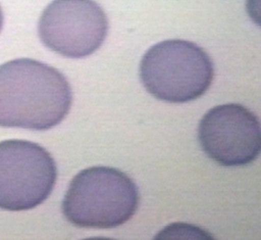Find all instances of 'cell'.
<instances>
[{
    "mask_svg": "<svg viewBox=\"0 0 261 240\" xmlns=\"http://www.w3.org/2000/svg\"><path fill=\"white\" fill-rule=\"evenodd\" d=\"M71 102L68 80L47 64L20 58L0 65V127L46 131L66 118Z\"/></svg>",
    "mask_w": 261,
    "mask_h": 240,
    "instance_id": "6da1fadb",
    "label": "cell"
},
{
    "mask_svg": "<svg viewBox=\"0 0 261 240\" xmlns=\"http://www.w3.org/2000/svg\"><path fill=\"white\" fill-rule=\"evenodd\" d=\"M140 201L134 181L118 169L91 167L71 180L62 210L76 227L117 228L129 221Z\"/></svg>",
    "mask_w": 261,
    "mask_h": 240,
    "instance_id": "7a4b0ae2",
    "label": "cell"
},
{
    "mask_svg": "<svg viewBox=\"0 0 261 240\" xmlns=\"http://www.w3.org/2000/svg\"><path fill=\"white\" fill-rule=\"evenodd\" d=\"M214 68L207 53L194 42L169 39L150 48L140 63L147 91L169 103L198 99L213 84Z\"/></svg>",
    "mask_w": 261,
    "mask_h": 240,
    "instance_id": "3957f363",
    "label": "cell"
},
{
    "mask_svg": "<svg viewBox=\"0 0 261 240\" xmlns=\"http://www.w3.org/2000/svg\"><path fill=\"white\" fill-rule=\"evenodd\" d=\"M57 180L47 150L25 140L0 142V209L27 211L44 202Z\"/></svg>",
    "mask_w": 261,
    "mask_h": 240,
    "instance_id": "277c9868",
    "label": "cell"
},
{
    "mask_svg": "<svg viewBox=\"0 0 261 240\" xmlns=\"http://www.w3.org/2000/svg\"><path fill=\"white\" fill-rule=\"evenodd\" d=\"M108 30L106 13L94 0H54L38 23L43 44L74 59L94 53L106 39Z\"/></svg>",
    "mask_w": 261,
    "mask_h": 240,
    "instance_id": "5b68a950",
    "label": "cell"
},
{
    "mask_svg": "<svg viewBox=\"0 0 261 240\" xmlns=\"http://www.w3.org/2000/svg\"><path fill=\"white\" fill-rule=\"evenodd\" d=\"M199 139L203 151L218 164L245 166L260 153V124L243 105H219L202 117Z\"/></svg>",
    "mask_w": 261,
    "mask_h": 240,
    "instance_id": "8992f818",
    "label": "cell"
},
{
    "mask_svg": "<svg viewBox=\"0 0 261 240\" xmlns=\"http://www.w3.org/2000/svg\"><path fill=\"white\" fill-rule=\"evenodd\" d=\"M3 21H4V17H3V12H2V9H1V6H0V32H1L2 27H3Z\"/></svg>",
    "mask_w": 261,
    "mask_h": 240,
    "instance_id": "52a82bcc",
    "label": "cell"
}]
</instances>
